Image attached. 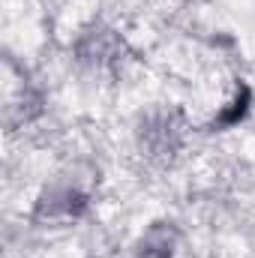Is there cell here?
<instances>
[{
    "mask_svg": "<svg viewBox=\"0 0 255 258\" xmlns=\"http://www.w3.org/2000/svg\"><path fill=\"white\" fill-rule=\"evenodd\" d=\"M141 141L147 144V150L153 156H159V153H171L177 147L180 135H177V129L171 126L168 117H159L156 123H147V129L141 132Z\"/></svg>",
    "mask_w": 255,
    "mask_h": 258,
    "instance_id": "6da1fadb",
    "label": "cell"
}]
</instances>
